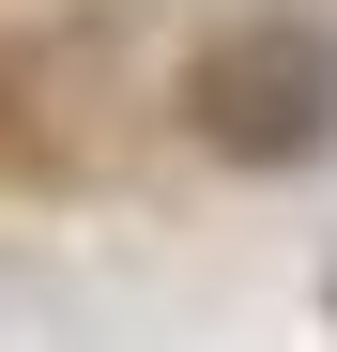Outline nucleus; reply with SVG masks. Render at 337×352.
Listing matches in <instances>:
<instances>
[{
    "mask_svg": "<svg viewBox=\"0 0 337 352\" xmlns=\"http://www.w3.org/2000/svg\"><path fill=\"white\" fill-rule=\"evenodd\" d=\"M322 107H337V62H322L307 31H246V46L199 62V123L230 138V153H307Z\"/></svg>",
    "mask_w": 337,
    "mask_h": 352,
    "instance_id": "nucleus-1",
    "label": "nucleus"
}]
</instances>
